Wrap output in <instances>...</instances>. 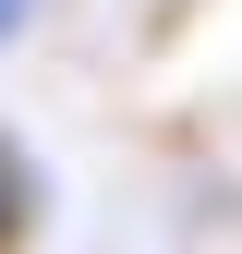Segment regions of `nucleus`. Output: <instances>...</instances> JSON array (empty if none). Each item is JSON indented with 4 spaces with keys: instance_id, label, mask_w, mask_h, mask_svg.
<instances>
[{
    "instance_id": "obj_1",
    "label": "nucleus",
    "mask_w": 242,
    "mask_h": 254,
    "mask_svg": "<svg viewBox=\"0 0 242 254\" xmlns=\"http://www.w3.org/2000/svg\"><path fill=\"white\" fill-rule=\"evenodd\" d=\"M24 242H37V218H0V254H24Z\"/></svg>"
},
{
    "instance_id": "obj_2",
    "label": "nucleus",
    "mask_w": 242,
    "mask_h": 254,
    "mask_svg": "<svg viewBox=\"0 0 242 254\" xmlns=\"http://www.w3.org/2000/svg\"><path fill=\"white\" fill-rule=\"evenodd\" d=\"M24 12H37V0H0V49H12V24H24Z\"/></svg>"
}]
</instances>
